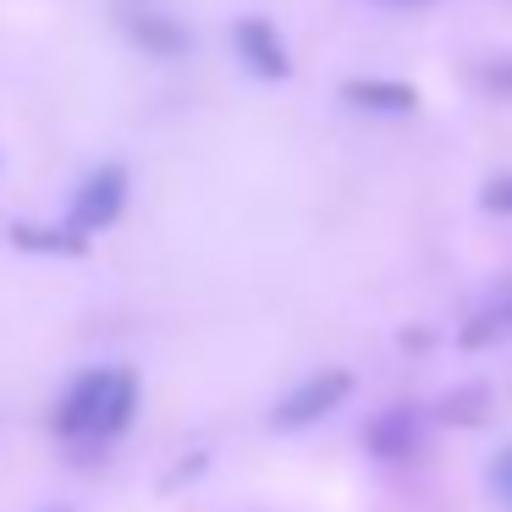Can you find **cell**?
Returning <instances> with one entry per match:
<instances>
[{
  "mask_svg": "<svg viewBox=\"0 0 512 512\" xmlns=\"http://www.w3.org/2000/svg\"><path fill=\"white\" fill-rule=\"evenodd\" d=\"M435 413H441L446 424H479V419H485V386L452 391V397H446V402H441V408H435Z\"/></svg>",
  "mask_w": 512,
  "mask_h": 512,
  "instance_id": "obj_10",
  "label": "cell"
},
{
  "mask_svg": "<svg viewBox=\"0 0 512 512\" xmlns=\"http://www.w3.org/2000/svg\"><path fill=\"white\" fill-rule=\"evenodd\" d=\"M479 83H485L490 94H512V61H490V67L479 72Z\"/></svg>",
  "mask_w": 512,
  "mask_h": 512,
  "instance_id": "obj_13",
  "label": "cell"
},
{
  "mask_svg": "<svg viewBox=\"0 0 512 512\" xmlns=\"http://www.w3.org/2000/svg\"><path fill=\"white\" fill-rule=\"evenodd\" d=\"M380 6H424V0H380Z\"/></svg>",
  "mask_w": 512,
  "mask_h": 512,
  "instance_id": "obj_14",
  "label": "cell"
},
{
  "mask_svg": "<svg viewBox=\"0 0 512 512\" xmlns=\"http://www.w3.org/2000/svg\"><path fill=\"white\" fill-rule=\"evenodd\" d=\"M232 50L259 83H287L292 78V56H287V45H281L276 23H265V17H237L232 23Z\"/></svg>",
  "mask_w": 512,
  "mask_h": 512,
  "instance_id": "obj_4",
  "label": "cell"
},
{
  "mask_svg": "<svg viewBox=\"0 0 512 512\" xmlns=\"http://www.w3.org/2000/svg\"><path fill=\"white\" fill-rule=\"evenodd\" d=\"M342 100L353 105V111H369V116H408V111H419V94H413L402 78H347Z\"/></svg>",
  "mask_w": 512,
  "mask_h": 512,
  "instance_id": "obj_6",
  "label": "cell"
},
{
  "mask_svg": "<svg viewBox=\"0 0 512 512\" xmlns=\"http://www.w3.org/2000/svg\"><path fill=\"white\" fill-rule=\"evenodd\" d=\"M490 496L512 512V446H501L496 463H490Z\"/></svg>",
  "mask_w": 512,
  "mask_h": 512,
  "instance_id": "obj_11",
  "label": "cell"
},
{
  "mask_svg": "<svg viewBox=\"0 0 512 512\" xmlns=\"http://www.w3.org/2000/svg\"><path fill=\"white\" fill-rule=\"evenodd\" d=\"M507 336H512V287H496L474 314H468L457 342H463L468 353H479V347H496V342H507Z\"/></svg>",
  "mask_w": 512,
  "mask_h": 512,
  "instance_id": "obj_7",
  "label": "cell"
},
{
  "mask_svg": "<svg viewBox=\"0 0 512 512\" xmlns=\"http://www.w3.org/2000/svg\"><path fill=\"white\" fill-rule=\"evenodd\" d=\"M127 210V171L116 166H100L89 171V177L78 182V193H72V210H67V232L89 237V232H105V226H116V215Z\"/></svg>",
  "mask_w": 512,
  "mask_h": 512,
  "instance_id": "obj_3",
  "label": "cell"
},
{
  "mask_svg": "<svg viewBox=\"0 0 512 512\" xmlns=\"http://www.w3.org/2000/svg\"><path fill=\"white\" fill-rule=\"evenodd\" d=\"M133 408H138V380L127 369H89L61 397L56 430L72 435V441H111L133 424Z\"/></svg>",
  "mask_w": 512,
  "mask_h": 512,
  "instance_id": "obj_1",
  "label": "cell"
},
{
  "mask_svg": "<svg viewBox=\"0 0 512 512\" xmlns=\"http://www.w3.org/2000/svg\"><path fill=\"white\" fill-rule=\"evenodd\" d=\"M12 243L28 248V254H83V237L67 232V226H12Z\"/></svg>",
  "mask_w": 512,
  "mask_h": 512,
  "instance_id": "obj_9",
  "label": "cell"
},
{
  "mask_svg": "<svg viewBox=\"0 0 512 512\" xmlns=\"http://www.w3.org/2000/svg\"><path fill=\"white\" fill-rule=\"evenodd\" d=\"M479 204H485L490 215H512V177H490L485 188H479Z\"/></svg>",
  "mask_w": 512,
  "mask_h": 512,
  "instance_id": "obj_12",
  "label": "cell"
},
{
  "mask_svg": "<svg viewBox=\"0 0 512 512\" xmlns=\"http://www.w3.org/2000/svg\"><path fill=\"white\" fill-rule=\"evenodd\" d=\"M347 397H353V375H347V369H320V375H309L303 386H292L287 397L276 402L270 424H276V430H309V424H320L331 408H342Z\"/></svg>",
  "mask_w": 512,
  "mask_h": 512,
  "instance_id": "obj_2",
  "label": "cell"
},
{
  "mask_svg": "<svg viewBox=\"0 0 512 512\" xmlns=\"http://www.w3.org/2000/svg\"><path fill=\"white\" fill-rule=\"evenodd\" d=\"M364 446L380 457V463H408L413 452L424 446V413L397 402V408H380L364 430Z\"/></svg>",
  "mask_w": 512,
  "mask_h": 512,
  "instance_id": "obj_5",
  "label": "cell"
},
{
  "mask_svg": "<svg viewBox=\"0 0 512 512\" xmlns=\"http://www.w3.org/2000/svg\"><path fill=\"white\" fill-rule=\"evenodd\" d=\"M127 34H133V45L138 50H149V56H166V61H177V56H188L193 50V34L177 23V17H133L127 23Z\"/></svg>",
  "mask_w": 512,
  "mask_h": 512,
  "instance_id": "obj_8",
  "label": "cell"
}]
</instances>
